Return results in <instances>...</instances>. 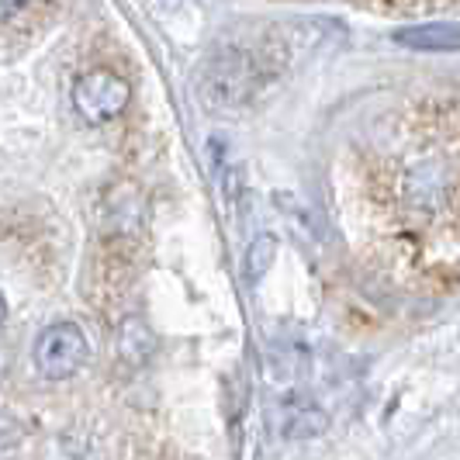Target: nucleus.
<instances>
[{"label":"nucleus","mask_w":460,"mask_h":460,"mask_svg":"<svg viewBox=\"0 0 460 460\" xmlns=\"http://www.w3.org/2000/svg\"><path fill=\"white\" fill-rule=\"evenodd\" d=\"M4 319H7V301H4V295H0V325H4Z\"/></svg>","instance_id":"nucleus-8"},{"label":"nucleus","mask_w":460,"mask_h":460,"mask_svg":"<svg viewBox=\"0 0 460 460\" xmlns=\"http://www.w3.org/2000/svg\"><path fill=\"white\" fill-rule=\"evenodd\" d=\"M31 357H35V367L46 381H69L87 364L91 343L76 323H56L39 332Z\"/></svg>","instance_id":"nucleus-2"},{"label":"nucleus","mask_w":460,"mask_h":460,"mask_svg":"<svg viewBox=\"0 0 460 460\" xmlns=\"http://www.w3.org/2000/svg\"><path fill=\"white\" fill-rule=\"evenodd\" d=\"M274 260H277V239L270 232L256 235L253 243L246 246V256H243V274H246V280H250V284L263 280V277L270 274Z\"/></svg>","instance_id":"nucleus-7"},{"label":"nucleus","mask_w":460,"mask_h":460,"mask_svg":"<svg viewBox=\"0 0 460 460\" xmlns=\"http://www.w3.org/2000/svg\"><path fill=\"white\" fill-rule=\"evenodd\" d=\"M132 87L111 69H91L73 84V108L87 125H108L128 111Z\"/></svg>","instance_id":"nucleus-3"},{"label":"nucleus","mask_w":460,"mask_h":460,"mask_svg":"<svg viewBox=\"0 0 460 460\" xmlns=\"http://www.w3.org/2000/svg\"><path fill=\"white\" fill-rule=\"evenodd\" d=\"M153 349H156V336H153V329L142 323V319L132 315V319L121 323V329H118V353H121L128 364L149 360Z\"/></svg>","instance_id":"nucleus-6"},{"label":"nucleus","mask_w":460,"mask_h":460,"mask_svg":"<svg viewBox=\"0 0 460 460\" xmlns=\"http://www.w3.org/2000/svg\"><path fill=\"white\" fill-rule=\"evenodd\" d=\"M142 218H146V201L138 194L136 184H118L111 187L108 201H104V229L121 232L125 239H132L142 232Z\"/></svg>","instance_id":"nucleus-4"},{"label":"nucleus","mask_w":460,"mask_h":460,"mask_svg":"<svg viewBox=\"0 0 460 460\" xmlns=\"http://www.w3.org/2000/svg\"><path fill=\"white\" fill-rule=\"evenodd\" d=\"M260 87V69L239 49H222L205 63L198 76V97L211 111H239L253 101Z\"/></svg>","instance_id":"nucleus-1"},{"label":"nucleus","mask_w":460,"mask_h":460,"mask_svg":"<svg viewBox=\"0 0 460 460\" xmlns=\"http://www.w3.org/2000/svg\"><path fill=\"white\" fill-rule=\"evenodd\" d=\"M394 42L412 52H457L460 35L454 22H426L412 24V28H398Z\"/></svg>","instance_id":"nucleus-5"}]
</instances>
